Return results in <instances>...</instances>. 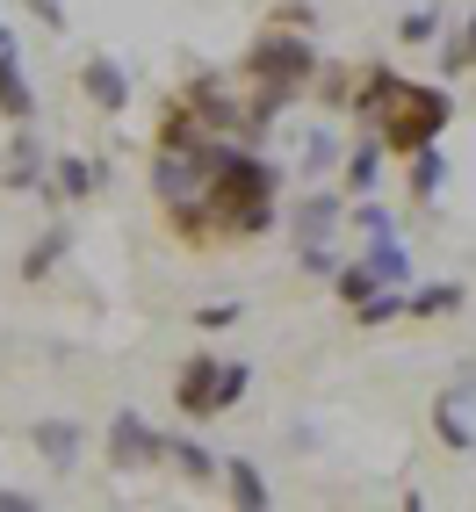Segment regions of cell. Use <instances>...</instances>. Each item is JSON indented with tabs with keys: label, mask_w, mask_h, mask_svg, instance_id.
<instances>
[{
	"label": "cell",
	"mask_w": 476,
	"mask_h": 512,
	"mask_svg": "<svg viewBox=\"0 0 476 512\" xmlns=\"http://www.w3.org/2000/svg\"><path fill=\"white\" fill-rule=\"evenodd\" d=\"M224 498H231V505H246V512L275 505V491H267L260 462H246V455H231V462H224Z\"/></svg>",
	"instance_id": "9a60e30c"
},
{
	"label": "cell",
	"mask_w": 476,
	"mask_h": 512,
	"mask_svg": "<svg viewBox=\"0 0 476 512\" xmlns=\"http://www.w3.org/2000/svg\"><path fill=\"white\" fill-rule=\"evenodd\" d=\"M282 210V174L246 145L210 138L202 145V195L166 202V224H174L181 246L210 253V246H238V238H260Z\"/></svg>",
	"instance_id": "6da1fadb"
},
{
	"label": "cell",
	"mask_w": 476,
	"mask_h": 512,
	"mask_svg": "<svg viewBox=\"0 0 476 512\" xmlns=\"http://www.w3.org/2000/svg\"><path fill=\"white\" fill-rule=\"evenodd\" d=\"M166 462L181 469V484H217L224 476V462L202 448V440H188V433H166Z\"/></svg>",
	"instance_id": "4fadbf2b"
},
{
	"label": "cell",
	"mask_w": 476,
	"mask_h": 512,
	"mask_svg": "<svg viewBox=\"0 0 476 512\" xmlns=\"http://www.w3.org/2000/svg\"><path fill=\"white\" fill-rule=\"evenodd\" d=\"M101 448H109V462H116L123 476H145V469L166 462V433H152L145 412H116L109 433H101Z\"/></svg>",
	"instance_id": "5b68a950"
},
{
	"label": "cell",
	"mask_w": 476,
	"mask_h": 512,
	"mask_svg": "<svg viewBox=\"0 0 476 512\" xmlns=\"http://www.w3.org/2000/svg\"><path fill=\"white\" fill-rule=\"evenodd\" d=\"M0 505H8V512H22V505H29V491H0Z\"/></svg>",
	"instance_id": "4316f807"
},
{
	"label": "cell",
	"mask_w": 476,
	"mask_h": 512,
	"mask_svg": "<svg viewBox=\"0 0 476 512\" xmlns=\"http://www.w3.org/2000/svg\"><path fill=\"white\" fill-rule=\"evenodd\" d=\"M440 37V8H404L397 15V44H433Z\"/></svg>",
	"instance_id": "603a6c76"
},
{
	"label": "cell",
	"mask_w": 476,
	"mask_h": 512,
	"mask_svg": "<svg viewBox=\"0 0 476 512\" xmlns=\"http://www.w3.org/2000/svg\"><path fill=\"white\" fill-rule=\"evenodd\" d=\"M311 80H318V51H311V37L289 29V22H267L260 37L246 44V58H238V87H246L267 116L289 109L296 94H311Z\"/></svg>",
	"instance_id": "3957f363"
},
{
	"label": "cell",
	"mask_w": 476,
	"mask_h": 512,
	"mask_svg": "<svg viewBox=\"0 0 476 512\" xmlns=\"http://www.w3.org/2000/svg\"><path fill=\"white\" fill-rule=\"evenodd\" d=\"M440 73H476V8L462 15V29L448 37V51H440Z\"/></svg>",
	"instance_id": "44dd1931"
},
{
	"label": "cell",
	"mask_w": 476,
	"mask_h": 512,
	"mask_svg": "<svg viewBox=\"0 0 476 512\" xmlns=\"http://www.w3.org/2000/svg\"><path fill=\"white\" fill-rule=\"evenodd\" d=\"M0 116H8L15 130L37 123V87H29V73H22V44H15L8 22H0Z\"/></svg>",
	"instance_id": "52a82bcc"
},
{
	"label": "cell",
	"mask_w": 476,
	"mask_h": 512,
	"mask_svg": "<svg viewBox=\"0 0 476 512\" xmlns=\"http://www.w3.org/2000/svg\"><path fill=\"white\" fill-rule=\"evenodd\" d=\"M152 145H159V152H195V145H210V123L195 116V101H188V94H166V101H159Z\"/></svg>",
	"instance_id": "ba28073f"
},
{
	"label": "cell",
	"mask_w": 476,
	"mask_h": 512,
	"mask_svg": "<svg viewBox=\"0 0 476 512\" xmlns=\"http://www.w3.org/2000/svg\"><path fill=\"white\" fill-rule=\"evenodd\" d=\"M238 318H246V303H231V296H224V303H202V311H195V332H231Z\"/></svg>",
	"instance_id": "cb8c5ba5"
},
{
	"label": "cell",
	"mask_w": 476,
	"mask_h": 512,
	"mask_svg": "<svg viewBox=\"0 0 476 512\" xmlns=\"http://www.w3.org/2000/svg\"><path fill=\"white\" fill-rule=\"evenodd\" d=\"M94 188H101V166L80 159V152H58V159L44 166V195H51V202H87Z\"/></svg>",
	"instance_id": "30bf717a"
},
{
	"label": "cell",
	"mask_w": 476,
	"mask_h": 512,
	"mask_svg": "<svg viewBox=\"0 0 476 512\" xmlns=\"http://www.w3.org/2000/svg\"><path fill=\"white\" fill-rule=\"evenodd\" d=\"M296 253H303V267H311V275H332V267H339L332 246H296Z\"/></svg>",
	"instance_id": "d4e9b609"
},
{
	"label": "cell",
	"mask_w": 476,
	"mask_h": 512,
	"mask_svg": "<svg viewBox=\"0 0 476 512\" xmlns=\"http://www.w3.org/2000/svg\"><path fill=\"white\" fill-rule=\"evenodd\" d=\"M440 181H448V159H440V145H426V152L404 159V188H412V202H433Z\"/></svg>",
	"instance_id": "d6986e66"
},
{
	"label": "cell",
	"mask_w": 476,
	"mask_h": 512,
	"mask_svg": "<svg viewBox=\"0 0 476 512\" xmlns=\"http://www.w3.org/2000/svg\"><path fill=\"white\" fill-rule=\"evenodd\" d=\"M246 390H253V368H246V361H224V354H188L181 375H174L181 419H217V412H231Z\"/></svg>",
	"instance_id": "277c9868"
},
{
	"label": "cell",
	"mask_w": 476,
	"mask_h": 512,
	"mask_svg": "<svg viewBox=\"0 0 476 512\" xmlns=\"http://www.w3.org/2000/svg\"><path fill=\"white\" fill-rule=\"evenodd\" d=\"M383 138H376V130H361V138L347 145V166H339V181H347V195H376L383 188Z\"/></svg>",
	"instance_id": "8fae6325"
},
{
	"label": "cell",
	"mask_w": 476,
	"mask_h": 512,
	"mask_svg": "<svg viewBox=\"0 0 476 512\" xmlns=\"http://www.w3.org/2000/svg\"><path fill=\"white\" fill-rule=\"evenodd\" d=\"M462 282H426V289H404V318L412 325H433V318H455L462 311Z\"/></svg>",
	"instance_id": "7c38bea8"
},
{
	"label": "cell",
	"mask_w": 476,
	"mask_h": 512,
	"mask_svg": "<svg viewBox=\"0 0 476 512\" xmlns=\"http://www.w3.org/2000/svg\"><path fill=\"white\" fill-rule=\"evenodd\" d=\"M29 440H37V455H44L51 469H73V462H80V426H73V419H37V426H29Z\"/></svg>",
	"instance_id": "5bb4252c"
},
{
	"label": "cell",
	"mask_w": 476,
	"mask_h": 512,
	"mask_svg": "<svg viewBox=\"0 0 476 512\" xmlns=\"http://www.w3.org/2000/svg\"><path fill=\"white\" fill-rule=\"evenodd\" d=\"M397 318H404V289H397V282H383L376 296H361V303H354V325H361V332L397 325Z\"/></svg>",
	"instance_id": "ffe728a7"
},
{
	"label": "cell",
	"mask_w": 476,
	"mask_h": 512,
	"mask_svg": "<svg viewBox=\"0 0 476 512\" xmlns=\"http://www.w3.org/2000/svg\"><path fill=\"white\" fill-rule=\"evenodd\" d=\"M80 94L94 101L101 116H123V109H130V73H123L116 58H87V65H80Z\"/></svg>",
	"instance_id": "9c48e42d"
},
{
	"label": "cell",
	"mask_w": 476,
	"mask_h": 512,
	"mask_svg": "<svg viewBox=\"0 0 476 512\" xmlns=\"http://www.w3.org/2000/svg\"><path fill=\"white\" fill-rule=\"evenodd\" d=\"M347 224V188H303L296 210H289V231L296 246H332V231Z\"/></svg>",
	"instance_id": "8992f818"
},
{
	"label": "cell",
	"mask_w": 476,
	"mask_h": 512,
	"mask_svg": "<svg viewBox=\"0 0 476 512\" xmlns=\"http://www.w3.org/2000/svg\"><path fill=\"white\" fill-rule=\"evenodd\" d=\"M65 253H73V231H65V224H44V231H37V246L22 253V282H44Z\"/></svg>",
	"instance_id": "2e32d148"
},
{
	"label": "cell",
	"mask_w": 476,
	"mask_h": 512,
	"mask_svg": "<svg viewBox=\"0 0 476 512\" xmlns=\"http://www.w3.org/2000/svg\"><path fill=\"white\" fill-rule=\"evenodd\" d=\"M433 433H440V448H455V455H476V426L462 419V397H455V390L433 404Z\"/></svg>",
	"instance_id": "ac0fdd59"
},
{
	"label": "cell",
	"mask_w": 476,
	"mask_h": 512,
	"mask_svg": "<svg viewBox=\"0 0 476 512\" xmlns=\"http://www.w3.org/2000/svg\"><path fill=\"white\" fill-rule=\"evenodd\" d=\"M354 80H361V73H354ZM354 80H347V65H325V58H318V80H311V87L332 101V109H354Z\"/></svg>",
	"instance_id": "7402d4cb"
},
{
	"label": "cell",
	"mask_w": 476,
	"mask_h": 512,
	"mask_svg": "<svg viewBox=\"0 0 476 512\" xmlns=\"http://www.w3.org/2000/svg\"><path fill=\"white\" fill-rule=\"evenodd\" d=\"M368 267H376V282H397V289H412V253L397 246V231H383V238H368V253H361Z\"/></svg>",
	"instance_id": "e0dca14e"
},
{
	"label": "cell",
	"mask_w": 476,
	"mask_h": 512,
	"mask_svg": "<svg viewBox=\"0 0 476 512\" xmlns=\"http://www.w3.org/2000/svg\"><path fill=\"white\" fill-rule=\"evenodd\" d=\"M29 15H37L44 29H65V0H29Z\"/></svg>",
	"instance_id": "484cf974"
},
{
	"label": "cell",
	"mask_w": 476,
	"mask_h": 512,
	"mask_svg": "<svg viewBox=\"0 0 476 512\" xmlns=\"http://www.w3.org/2000/svg\"><path fill=\"white\" fill-rule=\"evenodd\" d=\"M354 123L376 130L390 159H412V152L440 145V130L455 123V101H448L440 80H412V73H397V65H361Z\"/></svg>",
	"instance_id": "7a4b0ae2"
}]
</instances>
